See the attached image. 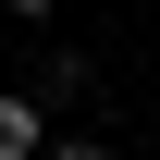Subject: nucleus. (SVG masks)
Wrapping results in <instances>:
<instances>
[{"label":"nucleus","mask_w":160,"mask_h":160,"mask_svg":"<svg viewBox=\"0 0 160 160\" xmlns=\"http://www.w3.org/2000/svg\"><path fill=\"white\" fill-rule=\"evenodd\" d=\"M0 160H37V99H0Z\"/></svg>","instance_id":"obj_1"},{"label":"nucleus","mask_w":160,"mask_h":160,"mask_svg":"<svg viewBox=\"0 0 160 160\" xmlns=\"http://www.w3.org/2000/svg\"><path fill=\"white\" fill-rule=\"evenodd\" d=\"M12 12H62V0H12Z\"/></svg>","instance_id":"obj_2"}]
</instances>
